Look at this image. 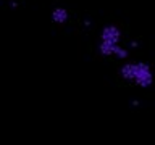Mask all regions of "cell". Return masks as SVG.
Returning <instances> with one entry per match:
<instances>
[{"mask_svg":"<svg viewBox=\"0 0 155 145\" xmlns=\"http://www.w3.org/2000/svg\"><path fill=\"white\" fill-rule=\"evenodd\" d=\"M105 39H107L108 42H115L116 39H118V31H115L113 27H108V29L105 31Z\"/></svg>","mask_w":155,"mask_h":145,"instance_id":"obj_1","label":"cell"}]
</instances>
